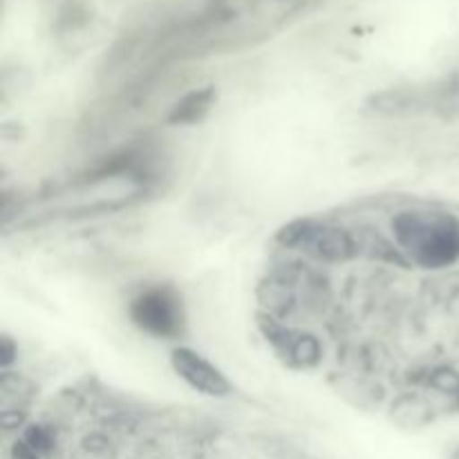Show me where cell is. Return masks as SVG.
<instances>
[{
    "instance_id": "obj_2",
    "label": "cell",
    "mask_w": 459,
    "mask_h": 459,
    "mask_svg": "<svg viewBox=\"0 0 459 459\" xmlns=\"http://www.w3.org/2000/svg\"><path fill=\"white\" fill-rule=\"evenodd\" d=\"M276 242L282 249L300 251L307 258L325 264L348 263L361 254L357 233L314 218H300L285 224L276 233Z\"/></svg>"
},
{
    "instance_id": "obj_6",
    "label": "cell",
    "mask_w": 459,
    "mask_h": 459,
    "mask_svg": "<svg viewBox=\"0 0 459 459\" xmlns=\"http://www.w3.org/2000/svg\"><path fill=\"white\" fill-rule=\"evenodd\" d=\"M415 384L437 412H459V370L446 363L429 366L415 377Z\"/></svg>"
},
{
    "instance_id": "obj_1",
    "label": "cell",
    "mask_w": 459,
    "mask_h": 459,
    "mask_svg": "<svg viewBox=\"0 0 459 459\" xmlns=\"http://www.w3.org/2000/svg\"><path fill=\"white\" fill-rule=\"evenodd\" d=\"M394 245L408 263L430 272L459 264V215L444 209H408L393 218Z\"/></svg>"
},
{
    "instance_id": "obj_7",
    "label": "cell",
    "mask_w": 459,
    "mask_h": 459,
    "mask_svg": "<svg viewBox=\"0 0 459 459\" xmlns=\"http://www.w3.org/2000/svg\"><path fill=\"white\" fill-rule=\"evenodd\" d=\"M437 415L439 412L435 411V406L429 402V397H426L424 393L402 394V397L394 399L393 406H390V420L397 421L403 429L412 430L433 424Z\"/></svg>"
},
{
    "instance_id": "obj_4",
    "label": "cell",
    "mask_w": 459,
    "mask_h": 459,
    "mask_svg": "<svg viewBox=\"0 0 459 459\" xmlns=\"http://www.w3.org/2000/svg\"><path fill=\"white\" fill-rule=\"evenodd\" d=\"M258 330L276 357L291 370H312L323 361V345L312 332L299 330L287 321L258 312Z\"/></svg>"
},
{
    "instance_id": "obj_9",
    "label": "cell",
    "mask_w": 459,
    "mask_h": 459,
    "mask_svg": "<svg viewBox=\"0 0 459 459\" xmlns=\"http://www.w3.org/2000/svg\"><path fill=\"white\" fill-rule=\"evenodd\" d=\"M0 343H3V366L7 368L9 363L13 361V348H12V341H9V336H3V339H0Z\"/></svg>"
},
{
    "instance_id": "obj_5",
    "label": "cell",
    "mask_w": 459,
    "mask_h": 459,
    "mask_svg": "<svg viewBox=\"0 0 459 459\" xmlns=\"http://www.w3.org/2000/svg\"><path fill=\"white\" fill-rule=\"evenodd\" d=\"M170 366L178 372L179 379L186 381L195 393L215 399H222L231 394V381L224 377V372L220 368H215L209 359L202 357L195 350L175 348L170 352Z\"/></svg>"
},
{
    "instance_id": "obj_10",
    "label": "cell",
    "mask_w": 459,
    "mask_h": 459,
    "mask_svg": "<svg viewBox=\"0 0 459 459\" xmlns=\"http://www.w3.org/2000/svg\"><path fill=\"white\" fill-rule=\"evenodd\" d=\"M448 459H459V442L455 444V446H453V451H451V457Z\"/></svg>"
},
{
    "instance_id": "obj_8",
    "label": "cell",
    "mask_w": 459,
    "mask_h": 459,
    "mask_svg": "<svg viewBox=\"0 0 459 459\" xmlns=\"http://www.w3.org/2000/svg\"><path fill=\"white\" fill-rule=\"evenodd\" d=\"M215 99H218V94H215L213 85L191 90V92L184 94V97L170 108L169 124H175V126L200 124V121L211 112Z\"/></svg>"
},
{
    "instance_id": "obj_3",
    "label": "cell",
    "mask_w": 459,
    "mask_h": 459,
    "mask_svg": "<svg viewBox=\"0 0 459 459\" xmlns=\"http://www.w3.org/2000/svg\"><path fill=\"white\" fill-rule=\"evenodd\" d=\"M130 318L134 325L155 339L175 341L186 332V312L182 296L170 285H157L142 291L130 303Z\"/></svg>"
}]
</instances>
